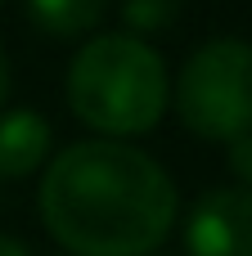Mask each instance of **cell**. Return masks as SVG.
<instances>
[{"label":"cell","mask_w":252,"mask_h":256,"mask_svg":"<svg viewBox=\"0 0 252 256\" xmlns=\"http://www.w3.org/2000/svg\"><path fill=\"white\" fill-rule=\"evenodd\" d=\"M176 216L171 176L122 140H77L50 158L41 180V220L63 256H149Z\"/></svg>","instance_id":"6da1fadb"},{"label":"cell","mask_w":252,"mask_h":256,"mask_svg":"<svg viewBox=\"0 0 252 256\" xmlns=\"http://www.w3.org/2000/svg\"><path fill=\"white\" fill-rule=\"evenodd\" d=\"M68 108L99 140H131L162 122L171 108V76L162 54L131 32L86 36L68 68Z\"/></svg>","instance_id":"7a4b0ae2"},{"label":"cell","mask_w":252,"mask_h":256,"mask_svg":"<svg viewBox=\"0 0 252 256\" xmlns=\"http://www.w3.org/2000/svg\"><path fill=\"white\" fill-rule=\"evenodd\" d=\"M176 117L189 135L230 144L252 130V45L216 36L198 45L171 90Z\"/></svg>","instance_id":"3957f363"},{"label":"cell","mask_w":252,"mask_h":256,"mask_svg":"<svg viewBox=\"0 0 252 256\" xmlns=\"http://www.w3.org/2000/svg\"><path fill=\"white\" fill-rule=\"evenodd\" d=\"M189 256H252V189L230 184L203 194L185 216Z\"/></svg>","instance_id":"277c9868"},{"label":"cell","mask_w":252,"mask_h":256,"mask_svg":"<svg viewBox=\"0 0 252 256\" xmlns=\"http://www.w3.org/2000/svg\"><path fill=\"white\" fill-rule=\"evenodd\" d=\"M54 130L41 112L14 108L0 112V180H27L45 158H50Z\"/></svg>","instance_id":"5b68a950"},{"label":"cell","mask_w":252,"mask_h":256,"mask_svg":"<svg viewBox=\"0 0 252 256\" xmlns=\"http://www.w3.org/2000/svg\"><path fill=\"white\" fill-rule=\"evenodd\" d=\"M108 14V0H27V22L45 40H86Z\"/></svg>","instance_id":"8992f818"},{"label":"cell","mask_w":252,"mask_h":256,"mask_svg":"<svg viewBox=\"0 0 252 256\" xmlns=\"http://www.w3.org/2000/svg\"><path fill=\"white\" fill-rule=\"evenodd\" d=\"M180 9H185V0H122V18H126L131 36L167 32L180 18Z\"/></svg>","instance_id":"52a82bcc"},{"label":"cell","mask_w":252,"mask_h":256,"mask_svg":"<svg viewBox=\"0 0 252 256\" xmlns=\"http://www.w3.org/2000/svg\"><path fill=\"white\" fill-rule=\"evenodd\" d=\"M225 158H230L234 180L252 189V130H248V135H239V140H230V153H225Z\"/></svg>","instance_id":"ba28073f"},{"label":"cell","mask_w":252,"mask_h":256,"mask_svg":"<svg viewBox=\"0 0 252 256\" xmlns=\"http://www.w3.org/2000/svg\"><path fill=\"white\" fill-rule=\"evenodd\" d=\"M0 256H32V252H27V243H18L14 234H0Z\"/></svg>","instance_id":"9c48e42d"},{"label":"cell","mask_w":252,"mask_h":256,"mask_svg":"<svg viewBox=\"0 0 252 256\" xmlns=\"http://www.w3.org/2000/svg\"><path fill=\"white\" fill-rule=\"evenodd\" d=\"M5 94H9V58L0 50V104H5Z\"/></svg>","instance_id":"30bf717a"},{"label":"cell","mask_w":252,"mask_h":256,"mask_svg":"<svg viewBox=\"0 0 252 256\" xmlns=\"http://www.w3.org/2000/svg\"><path fill=\"white\" fill-rule=\"evenodd\" d=\"M149 256H171V252H162V248H158V252H149Z\"/></svg>","instance_id":"8fae6325"},{"label":"cell","mask_w":252,"mask_h":256,"mask_svg":"<svg viewBox=\"0 0 252 256\" xmlns=\"http://www.w3.org/2000/svg\"><path fill=\"white\" fill-rule=\"evenodd\" d=\"M0 4H5V0H0Z\"/></svg>","instance_id":"7c38bea8"}]
</instances>
